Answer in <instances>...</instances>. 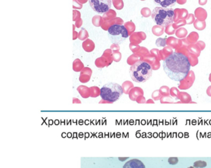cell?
Segmentation results:
<instances>
[{"label": "cell", "mask_w": 211, "mask_h": 168, "mask_svg": "<svg viewBox=\"0 0 211 168\" xmlns=\"http://www.w3.org/2000/svg\"><path fill=\"white\" fill-rule=\"evenodd\" d=\"M191 64L188 57L181 53H173L163 62L164 72L171 79L181 82L189 74Z\"/></svg>", "instance_id": "cell-1"}, {"label": "cell", "mask_w": 211, "mask_h": 168, "mask_svg": "<svg viewBox=\"0 0 211 168\" xmlns=\"http://www.w3.org/2000/svg\"><path fill=\"white\" fill-rule=\"evenodd\" d=\"M130 75L137 83H144L149 80L153 74L151 66L144 61H139L131 66Z\"/></svg>", "instance_id": "cell-2"}, {"label": "cell", "mask_w": 211, "mask_h": 168, "mask_svg": "<svg viewBox=\"0 0 211 168\" xmlns=\"http://www.w3.org/2000/svg\"><path fill=\"white\" fill-rule=\"evenodd\" d=\"M151 17L154 22L159 26H167L174 21V11L172 8L157 7L152 12Z\"/></svg>", "instance_id": "cell-3"}, {"label": "cell", "mask_w": 211, "mask_h": 168, "mask_svg": "<svg viewBox=\"0 0 211 168\" xmlns=\"http://www.w3.org/2000/svg\"><path fill=\"white\" fill-rule=\"evenodd\" d=\"M124 93L123 88L119 84L110 82L104 85L100 89V96L109 103L116 102Z\"/></svg>", "instance_id": "cell-4"}, {"label": "cell", "mask_w": 211, "mask_h": 168, "mask_svg": "<svg viewBox=\"0 0 211 168\" xmlns=\"http://www.w3.org/2000/svg\"><path fill=\"white\" fill-rule=\"evenodd\" d=\"M108 34L112 44L120 45L124 42L129 37V33L124 25L113 24L108 28Z\"/></svg>", "instance_id": "cell-5"}, {"label": "cell", "mask_w": 211, "mask_h": 168, "mask_svg": "<svg viewBox=\"0 0 211 168\" xmlns=\"http://www.w3.org/2000/svg\"><path fill=\"white\" fill-rule=\"evenodd\" d=\"M90 6L98 13H105L110 9L112 0H88Z\"/></svg>", "instance_id": "cell-6"}, {"label": "cell", "mask_w": 211, "mask_h": 168, "mask_svg": "<svg viewBox=\"0 0 211 168\" xmlns=\"http://www.w3.org/2000/svg\"><path fill=\"white\" fill-rule=\"evenodd\" d=\"M123 168H145V166L141 160L137 159H133L127 162Z\"/></svg>", "instance_id": "cell-7"}, {"label": "cell", "mask_w": 211, "mask_h": 168, "mask_svg": "<svg viewBox=\"0 0 211 168\" xmlns=\"http://www.w3.org/2000/svg\"><path fill=\"white\" fill-rule=\"evenodd\" d=\"M154 2L161 7L172 8L176 5L177 0H154Z\"/></svg>", "instance_id": "cell-8"}, {"label": "cell", "mask_w": 211, "mask_h": 168, "mask_svg": "<svg viewBox=\"0 0 211 168\" xmlns=\"http://www.w3.org/2000/svg\"><path fill=\"white\" fill-rule=\"evenodd\" d=\"M194 25H195V27L199 30H204V28H205V26H206L205 23L204 22V21H202H202H199V20H197L195 21Z\"/></svg>", "instance_id": "cell-9"}, {"label": "cell", "mask_w": 211, "mask_h": 168, "mask_svg": "<svg viewBox=\"0 0 211 168\" xmlns=\"http://www.w3.org/2000/svg\"><path fill=\"white\" fill-rule=\"evenodd\" d=\"M206 166V162L205 161L199 160L196 161L193 164V167L195 168H204Z\"/></svg>", "instance_id": "cell-10"}, {"label": "cell", "mask_w": 211, "mask_h": 168, "mask_svg": "<svg viewBox=\"0 0 211 168\" xmlns=\"http://www.w3.org/2000/svg\"><path fill=\"white\" fill-rule=\"evenodd\" d=\"M178 162V158L176 157H172L168 159V163L171 165H176Z\"/></svg>", "instance_id": "cell-11"}, {"label": "cell", "mask_w": 211, "mask_h": 168, "mask_svg": "<svg viewBox=\"0 0 211 168\" xmlns=\"http://www.w3.org/2000/svg\"><path fill=\"white\" fill-rule=\"evenodd\" d=\"M193 21H194V16L192 15H189V18L187 20V23L189 24L192 23Z\"/></svg>", "instance_id": "cell-12"}, {"label": "cell", "mask_w": 211, "mask_h": 168, "mask_svg": "<svg viewBox=\"0 0 211 168\" xmlns=\"http://www.w3.org/2000/svg\"><path fill=\"white\" fill-rule=\"evenodd\" d=\"M206 93H207V95L210 96H211V86H210L207 90H206Z\"/></svg>", "instance_id": "cell-13"}, {"label": "cell", "mask_w": 211, "mask_h": 168, "mask_svg": "<svg viewBox=\"0 0 211 168\" xmlns=\"http://www.w3.org/2000/svg\"><path fill=\"white\" fill-rule=\"evenodd\" d=\"M206 2H207V0H199V4L202 5H205Z\"/></svg>", "instance_id": "cell-14"}, {"label": "cell", "mask_w": 211, "mask_h": 168, "mask_svg": "<svg viewBox=\"0 0 211 168\" xmlns=\"http://www.w3.org/2000/svg\"><path fill=\"white\" fill-rule=\"evenodd\" d=\"M188 168H195V167H192V166H191V167H188Z\"/></svg>", "instance_id": "cell-15"}]
</instances>
